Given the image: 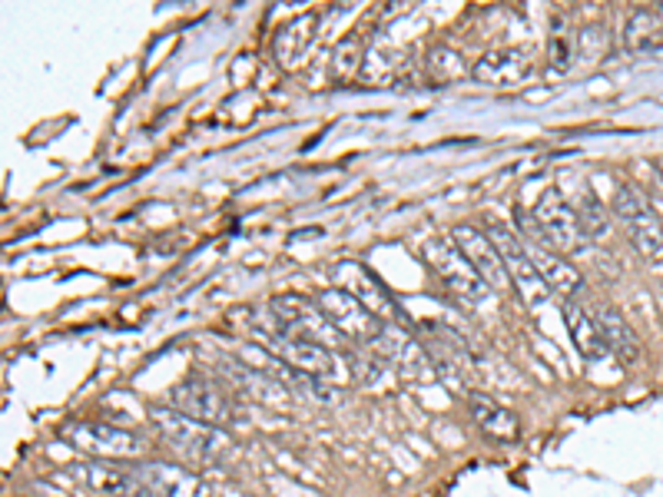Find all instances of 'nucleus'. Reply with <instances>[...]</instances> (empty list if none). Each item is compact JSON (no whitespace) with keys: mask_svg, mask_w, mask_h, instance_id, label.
<instances>
[{"mask_svg":"<svg viewBox=\"0 0 663 497\" xmlns=\"http://www.w3.org/2000/svg\"><path fill=\"white\" fill-rule=\"evenodd\" d=\"M269 312L285 336L315 342L328 352H346V336L322 315V308L315 302H308L302 295H276L269 302Z\"/></svg>","mask_w":663,"mask_h":497,"instance_id":"nucleus-3","label":"nucleus"},{"mask_svg":"<svg viewBox=\"0 0 663 497\" xmlns=\"http://www.w3.org/2000/svg\"><path fill=\"white\" fill-rule=\"evenodd\" d=\"M525 246H528V252H531V262H535L541 282H544L551 292L564 295V302L584 292V275H581V269L571 266L561 252H554V249H548V246H535V242H525Z\"/></svg>","mask_w":663,"mask_h":497,"instance_id":"nucleus-18","label":"nucleus"},{"mask_svg":"<svg viewBox=\"0 0 663 497\" xmlns=\"http://www.w3.org/2000/svg\"><path fill=\"white\" fill-rule=\"evenodd\" d=\"M266 349H269L272 355H279L289 369H295V372H302V375H308V379L325 382V379H332V375H339V365H336V359H332L328 349H322V346H315V342H305V339H295V336H285V331L276 325L272 312H269Z\"/></svg>","mask_w":663,"mask_h":497,"instance_id":"nucleus-12","label":"nucleus"},{"mask_svg":"<svg viewBox=\"0 0 663 497\" xmlns=\"http://www.w3.org/2000/svg\"><path fill=\"white\" fill-rule=\"evenodd\" d=\"M425 74H428V80H431V83L448 87V83L464 80V74H471V70H468L464 57H461L454 47L438 44V47H431V50H428V57H425Z\"/></svg>","mask_w":663,"mask_h":497,"instance_id":"nucleus-23","label":"nucleus"},{"mask_svg":"<svg viewBox=\"0 0 663 497\" xmlns=\"http://www.w3.org/2000/svg\"><path fill=\"white\" fill-rule=\"evenodd\" d=\"M548 57H551V67H554V70H568V67H571V37L554 34V37H551V50H548Z\"/></svg>","mask_w":663,"mask_h":497,"instance_id":"nucleus-27","label":"nucleus"},{"mask_svg":"<svg viewBox=\"0 0 663 497\" xmlns=\"http://www.w3.org/2000/svg\"><path fill=\"white\" fill-rule=\"evenodd\" d=\"M422 256L428 262V269L438 275V282L464 305H481L491 289L487 282L471 269V262L464 259V252L458 249V242L451 236H431L425 246H422Z\"/></svg>","mask_w":663,"mask_h":497,"instance_id":"nucleus-2","label":"nucleus"},{"mask_svg":"<svg viewBox=\"0 0 663 497\" xmlns=\"http://www.w3.org/2000/svg\"><path fill=\"white\" fill-rule=\"evenodd\" d=\"M369 352H375L385 365L398 369V372H402L405 379H412V382L428 385V382H435V375H438V369H435L431 355L425 352V346H422L418 339H412L402 325L385 321L382 331L375 336V342L369 346Z\"/></svg>","mask_w":663,"mask_h":497,"instance_id":"nucleus-8","label":"nucleus"},{"mask_svg":"<svg viewBox=\"0 0 663 497\" xmlns=\"http://www.w3.org/2000/svg\"><path fill=\"white\" fill-rule=\"evenodd\" d=\"M315 37H318V14H299L289 24H282L276 34V44H272L279 67H285V70L299 67L305 60V54L312 50Z\"/></svg>","mask_w":663,"mask_h":497,"instance_id":"nucleus-21","label":"nucleus"},{"mask_svg":"<svg viewBox=\"0 0 663 497\" xmlns=\"http://www.w3.org/2000/svg\"><path fill=\"white\" fill-rule=\"evenodd\" d=\"M332 279H336V289L356 295V298H359L369 312H375L379 318L385 315V321L402 325V328L412 325L408 315H405V308L392 298V292H389L366 266H359V262H339L336 269H332Z\"/></svg>","mask_w":663,"mask_h":497,"instance_id":"nucleus-11","label":"nucleus"},{"mask_svg":"<svg viewBox=\"0 0 663 497\" xmlns=\"http://www.w3.org/2000/svg\"><path fill=\"white\" fill-rule=\"evenodd\" d=\"M564 325H568V336L574 342V349L587 359V362H600L610 355L607 342H604V331L594 318V312H587L577 298H568L564 302Z\"/></svg>","mask_w":663,"mask_h":497,"instance_id":"nucleus-20","label":"nucleus"},{"mask_svg":"<svg viewBox=\"0 0 663 497\" xmlns=\"http://www.w3.org/2000/svg\"><path fill=\"white\" fill-rule=\"evenodd\" d=\"M60 438L77 448L80 454H87L90 461H120V458H133L143 451V438L126 431V428H113L103 421H77L60 428Z\"/></svg>","mask_w":663,"mask_h":497,"instance_id":"nucleus-7","label":"nucleus"},{"mask_svg":"<svg viewBox=\"0 0 663 497\" xmlns=\"http://www.w3.org/2000/svg\"><path fill=\"white\" fill-rule=\"evenodd\" d=\"M166 398H170L166 402L170 408H177L203 425H213V428H226L236 415L233 395L220 382H213L210 375H200V372H190L183 382H177Z\"/></svg>","mask_w":663,"mask_h":497,"instance_id":"nucleus-5","label":"nucleus"},{"mask_svg":"<svg viewBox=\"0 0 663 497\" xmlns=\"http://www.w3.org/2000/svg\"><path fill=\"white\" fill-rule=\"evenodd\" d=\"M531 226H528V239L525 242H535V246H548L554 252H574L581 246V226H577V216H574V206L564 200L561 190H544L535 203V213L528 216Z\"/></svg>","mask_w":663,"mask_h":497,"instance_id":"nucleus-4","label":"nucleus"},{"mask_svg":"<svg viewBox=\"0 0 663 497\" xmlns=\"http://www.w3.org/2000/svg\"><path fill=\"white\" fill-rule=\"evenodd\" d=\"M422 346L425 352L431 355L435 369L454 382V385H464L471 375H474V355L468 349V342L458 336V331L445 328V325H422Z\"/></svg>","mask_w":663,"mask_h":497,"instance_id":"nucleus-14","label":"nucleus"},{"mask_svg":"<svg viewBox=\"0 0 663 497\" xmlns=\"http://www.w3.org/2000/svg\"><path fill=\"white\" fill-rule=\"evenodd\" d=\"M484 233L491 236V242L497 246V252H502V259H505V266H508V275H512V285L525 295V302H528L531 308H538V305L548 298L551 289L541 282V275H538V269H535V262H531V252H528L525 239H521L518 233H512L505 223H487Z\"/></svg>","mask_w":663,"mask_h":497,"instance_id":"nucleus-9","label":"nucleus"},{"mask_svg":"<svg viewBox=\"0 0 663 497\" xmlns=\"http://www.w3.org/2000/svg\"><path fill=\"white\" fill-rule=\"evenodd\" d=\"M149 418H153V428L166 438V444H173L180 454H187L200 464H216L233 448V441L226 438L223 428L203 425L170 405H153Z\"/></svg>","mask_w":663,"mask_h":497,"instance_id":"nucleus-1","label":"nucleus"},{"mask_svg":"<svg viewBox=\"0 0 663 497\" xmlns=\"http://www.w3.org/2000/svg\"><path fill=\"white\" fill-rule=\"evenodd\" d=\"M451 239L458 242V249L464 252V259L471 262V269L487 282L491 292H508V289H515L502 252H497V246L491 242V236H487L484 229H477V226H471V223H461V226H454Z\"/></svg>","mask_w":663,"mask_h":497,"instance_id":"nucleus-13","label":"nucleus"},{"mask_svg":"<svg viewBox=\"0 0 663 497\" xmlns=\"http://www.w3.org/2000/svg\"><path fill=\"white\" fill-rule=\"evenodd\" d=\"M614 216L623 229V236L630 239V246L647 256L656 259L663 256V223L653 213L650 200L633 187V183H620L614 193Z\"/></svg>","mask_w":663,"mask_h":497,"instance_id":"nucleus-6","label":"nucleus"},{"mask_svg":"<svg viewBox=\"0 0 663 497\" xmlns=\"http://www.w3.org/2000/svg\"><path fill=\"white\" fill-rule=\"evenodd\" d=\"M574 216H577V226H581L584 239L607 236V229H610V216H607L604 203L594 193H581V200L574 203Z\"/></svg>","mask_w":663,"mask_h":497,"instance_id":"nucleus-25","label":"nucleus"},{"mask_svg":"<svg viewBox=\"0 0 663 497\" xmlns=\"http://www.w3.org/2000/svg\"><path fill=\"white\" fill-rule=\"evenodd\" d=\"M315 305L322 308V315L336 325L342 336L349 339V342H362V346H372L375 342V336L382 331V318L375 315V312H369L356 295H349V292H342V289H325V292H318L315 295Z\"/></svg>","mask_w":663,"mask_h":497,"instance_id":"nucleus-10","label":"nucleus"},{"mask_svg":"<svg viewBox=\"0 0 663 497\" xmlns=\"http://www.w3.org/2000/svg\"><path fill=\"white\" fill-rule=\"evenodd\" d=\"M623 47L633 54H653L663 50V11L656 8H640L627 18L623 24Z\"/></svg>","mask_w":663,"mask_h":497,"instance_id":"nucleus-22","label":"nucleus"},{"mask_svg":"<svg viewBox=\"0 0 663 497\" xmlns=\"http://www.w3.org/2000/svg\"><path fill=\"white\" fill-rule=\"evenodd\" d=\"M468 411L474 418V425L491 438V441H518L521 434V421L512 408H505L502 402H494L491 395H481V392H471L468 395Z\"/></svg>","mask_w":663,"mask_h":497,"instance_id":"nucleus-19","label":"nucleus"},{"mask_svg":"<svg viewBox=\"0 0 663 497\" xmlns=\"http://www.w3.org/2000/svg\"><path fill=\"white\" fill-rule=\"evenodd\" d=\"M594 318H597V325H600V331H604V342H607V349H610V355H614L617 362L633 365V362L643 355V342H640V336L633 331V325L623 318L620 308H614V305H607V302H597Z\"/></svg>","mask_w":663,"mask_h":497,"instance_id":"nucleus-17","label":"nucleus"},{"mask_svg":"<svg viewBox=\"0 0 663 497\" xmlns=\"http://www.w3.org/2000/svg\"><path fill=\"white\" fill-rule=\"evenodd\" d=\"M366 41L359 37V34H349V37H342L339 44H336V50H332V80H339V83H349L352 77H359V70H362V64H366Z\"/></svg>","mask_w":663,"mask_h":497,"instance_id":"nucleus-24","label":"nucleus"},{"mask_svg":"<svg viewBox=\"0 0 663 497\" xmlns=\"http://www.w3.org/2000/svg\"><path fill=\"white\" fill-rule=\"evenodd\" d=\"M136 477L153 490V497H213L196 474L170 461H143L136 467Z\"/></svg>","mask_w":663,"mask_h":497,"instance_id":"nucleus-15","label":"nucleus"},{"mask_svg":"<svg viewBox=\"0 0 663 497\" xmlns=\"http://www.w3.org/2000/svg\"><path fill=\"white\" fill-rule=\"evenodd\" d=\"M604 50H607V31L600 24H591V27L577 31V54L584 60H594V57L600 60Z\"/></svg>","mask_w":663,"mask_h":497,"instance_id":"nucleus-26","label":"nucleus"},{"mask_svg":"<svg viewBox=\"0 0 663 497\" xmlns=\"http://www.w3.org/2000/svg\"><path fill=\"white\" fill-rule=\"evenodd\" d=\"M531 67H535L531 50L505 47V50H491L477 57V64L471 67V77L484 87H512V83H521L531 74Z\"/></svg>","mask_w":663,"mask_h":497,"instance_id":"nucleus-16","label":"nucleus"}]
</instances>
